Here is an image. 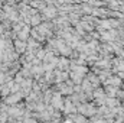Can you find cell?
<instances>
[{
	"instance_id": "1",
	"label": "cell",
	"mask_w": 124,
	"mask_h": 123,
	"mask_svg": "<svg viewBox=\"0 0 124 123\" xmlns=\"http://www.w3.org/2000/svg\"><path fill=\"white\" fill-rule=\"evenodd\" d=\"M56 10L55 9H46V16H51V18H54L56 13H55Z\"/></svg>"
}]
</instances>
